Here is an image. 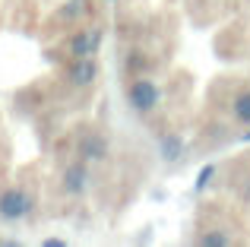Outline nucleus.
<instances>
[{
    "mask_svg": "<svg viewBox=\"0 0 250 247\" xmlns=\"http://www.w3.org/2000/svg\"><path fill=\"white\" fill-rule=\"evenodd\" d=\"M127 102L133 105V111L146 114V111H155L162 102V89L155 86L152 80H133L127 86Z\"/></svg>",
    "mask_w": 250,
    "mask_h": 247,
    "instance_id": "1",
    "label": "nucleus"
},
{
    "mask_svg": "<svg viewBox=\"0 0 250 247\" xmlns=\"http://www.w3.org/2000/svg\"><path fill=\"white\" fill-rule=\"evenodd\" d=\"M32 212V197L22 187H6L0 193V219L3 222H19Z\"/></svg>",
    "mask_w": 250,
    "mask_h": 247,
    "instance_id": "2",
    "label": "nucleus"
},
{
    "mask_svg": "<svg viewBox=\"0 0 250 247\" xmlns=\"http://www.w3.org/2000/svg\"><path fill=\"white\" fill-rule=\"evenodd\" d=\"M102 38H104V32L102 29H80V32H73V38H70V54L73 57H92L98 48H102Z\"/></svg>",
    "mask_w": 250,
    "mask_h": 247,
    "instance_id": "3",
    "label": "nucleus"
},
{
    "mask_svg": "<svg viewBox=\"0 0 250 247\" xmlns=\"http://www.w3.org/2000/svg\"><path fill=\"white\" fill-rule=\"evenodd\" d=\"M98 76V63L92 57H73V63L67 67V80L73 86H92Z\"/></svg>",
    "mask_w": 250,
    "mask_h": 247,
    "instance_id": "4",
    "label": "nucleus"
},
{
    "mask_svg": "<svg viewBox=\"0 0 250 247\" xmlns=\"http://www.w3.org/2000/svg\"><path fill=\"white\" fill-rule=\"evenodd\" d=\"M76 149H80V155L85 162H102L104 155H108V140H104L102 133H83L80 143H76Z\"/></svg>",
    "mask_w": 250,
    "mask_h": 247,
    "instance_id": "5",
    "label": "nucleus"
},
{
    "mask_svg": "<svg viewBox=\"0 0 250 247\" xmlns=\"http://www.w3.org/2000/svg\"><path fill=\"white\" fill-rule=\"evenodd\" d=\"M89 187V171H85V165H80V162H73V165L63 171V190L73 193V197H80V193Z\"/></svg>",
    "mask_w": 250,
    "mask_h": 247,
    "instance_id": "6",
    "label": "nucleus"
},
{
    "mask_svg": "<svg viewBox=\"0 0 250 247\" xmlns=\"http://www.w3.org/2000/svg\"><path fill=\"white\" fill-rule=\"evenodd\" d=\"M89 13V0H67V3L57 10V19L67 25H80V19Z\"/></svg>",
    "mask_w": 250,
    "mask_h": 247,
    "instance_id": "7",
    "label": "nucleus"
},
{
    "mask_svg": "<svg viewBox=\"0 0 250 247\" xmlns=\"http://www.w3.org/2000/svg\"><path fill=\"white\" fill-rule=\"evenodd\" d=\"M159 155H162L165 162H177V159L184 155V140H181L177 133H165V136L159 140Z\"/></svg>",
    "mask_w": 250,
    "mask_h": 247,
    "instance_id": "8",
    "label": "nucleus"
},
{
    "mask_svg": "<svg viewBox=\"0 0 250 247\" xmlns=\"http://www.w3.org/2000/svg\"><path fill=\"white\" fill-rule=\"evenodd\" d=\"M231 114H234L241 124H250V92H241L238 99L231 102Z\"/></svg>",
    "mask_w": 250,
    "mask_h": 247,
    "instance_id": "9",
    "label": "nucleus"
},
{
    "mask_svg": "<svg viewBox=\"0 0 250 247\" xmlns=\"http://www.w3.org/2000/svg\"><path fill=\"white\" fill-rule=\"evenodd\" d=\"M200 244L203 247H228L231 244V235H225V231H206V235H200Z\"/></svg>",
    "mask_w": 250,
    "mask_h": 247,
    "instance_id": "10",
    "label": "nucleus"
},
{
    "mask_svg": "<svg viewBox=\"0 0 250 247\" xmlns=\"http://www.w3.org/2000/svg\"><path fill=\"white\" fill-rule=\"evenodd\" d=\"M215 178V165H206L200 168V174H196V190H206V184Z\"/></svg>",
    "mask_w": 250,
    "mask_h": 247,
    "instance_id": "11",
    "label": "nucleus"
},
{
    "mask_svg": "<svg viewBox=\"0 0 250 247\" xmlns=\"http://www.w3.org/2000/svg\"><path fill=\"white\" fill-rule=\"evenodd\" d=\"M44 247H67L63 238H44Z\"/></svg>",
    "mask_w": 250,
    "mask_h": 247,
    "instance_id": "12",
    "label": "nucleus"
},
{
    "mask_svg": "<svg viewBox=\"0 0 250 247\" xmlns=\"http://www.w3.org/2000/svg\"><path fill=\"white\" fill-rule=\"evenodd\" d=\"M244 143H250V130H247V133H244Z\"/></svg>",
    "mask_w": 250,
    "mask_h": 247,
    "instance_id": "13",
    "label": "nucleus"
}]
</instances>
